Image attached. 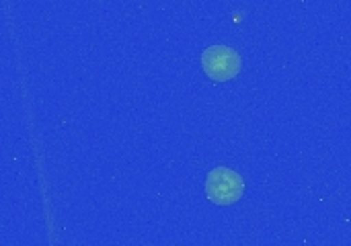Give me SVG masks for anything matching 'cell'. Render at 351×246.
I'll list each match as a JSON object with an SVG mask.
<instances>
[{
  "label": "cell",
  "mask_w": 351,
  "mask_h": 246,
  "mask_svg": "<svg viewBox=\"0 0 351 246\" xmlns=\"http://www.w3.org/2000/svg\"><path fill=\"white\" fill-rule=\"evenodd\" d=\"M245 193V181L239 173L226 167H216L206 179V195L216 206H232Z\"/></svg>",
  "instance_id": "obj_1"
},
{
  "label": "cell",
  "mask_w": 351,
  "mask_h": 246,
  "mask_svg": "<svg viewBox=\"0 0 351 246\" xmlns=\"http://www.w3.org/2000/svg\"><path fill=\"white\" fill-rule=\"evenodd\" d=\"M202 68L212 80L226 82L241 72V56L228 45H210L202 53Z\"/></svg>",
  "instance_id": "obj_2"
}]
</instances>
